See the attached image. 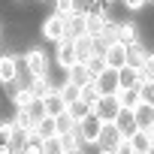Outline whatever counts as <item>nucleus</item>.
I'll list each match as a JSON object with an SVG mask.
<instances>
[{
  "label": "nucleus",
  "mask_w": 154,
  "mask_h": 154,
  "mask_svg": "<svg viewBox=\"0 0 154 154\" xmlns=\"http://www.w3.org/2000/svg\"><path fill=\"white\" fill-rule=\"evenodd\" d=\"M21 60L27 66V75H48V51L42 45H30L21 54Z\"/></svg>",
  "instance_id": "obj_1"
},
{
  "label": "nucleus",
  "mask_w": 154,
  "mask_h": 154,
  "mask_svg": "<svg viewBox=\"0 0 154 154\" xmlns=\"http://www.w3.org/2000/svg\"><path fill=\"white\" fill-rule=\"evenodd\" d=\"M36 100H39V97L30 91V85L21 79V75H18V79L12 82V94H9V103H12L15 109H33V106H36Z\"/></svg>",
  "instance_id": "obj_2"
},
{
  "label": "nucleus",
  "mask_w": 154,
  "mask_h": 154,
  "mask_svg": "<svg viewBox=\"0 0 154 154\" xmlns=\"http://www.w3.org/2000/svg\"><path fill=\"white\" fill-rule=\"evenodd\" d=\"M72 45H75V63H85L91 54H103V42H100L97 36H91V33L75 36Z\"/></svg>",
  "instance_id": "obj_3"
},
{
  "label": "nucleus",
  "mask_w": 154,
  "mask_h": 154,
  "mask_svg": "<svg viewBox=\"0 0 154 154\" xmlns=\"http://www.w3.org/2000/svg\"><path fill=\"white\" fill-rule=\"evenodd\" d=\"M39 33L48 39V42H60L63 36H66V18H60V15H45L42 18V24H39Z\"/></svg>",
  "instance_id": "obj_4"
},
{
  "label": "nucleus",
  "mask_w": 154,
  "mask_h": 154,
  "mask_svg": "<svg viewBox=\"0 0 154 154\" xmlns=\"http://www.w3.org/2000/svg\"><path fill=\"white\" fill-rule=\"evenodd\" d=\"M94 115H97L103 124H115V118L121 115V103H118V97H115V94L100 97V100L94 103Z\"/></svg>",
  "instance_id": "obj_5"
},
{
  "label": "nucleus",
  "mask_w": 154,
  "mask_h": 154,
  "mask_svg": "<svg viewBox=\"0 0 154 154\" xmlns=\"http://www.w3.org/2000/svg\"><path fill=\"white\" fill-rule=\"evenodd\" d=\"M103 127H106V124H103L94 112H91L85 121H79V136H82V145H97V142H100V136H103Z\"/></svg>",
  "instance_id": "obj_6"
},
{
  "label": "nucleus",
  "mask_w": 154,
  "mask_h": 154,
  "mask_svg": "<svg viewBox=\"0 0 154 154\" xmlns=\"http://www.w3.org/2000/svg\"><path fill=\"white\" fill-rule=\"evenodd\" d=\"M54 45H57V51H54V63L66 72V69L75 63V45H72V39H69V36H63V39H60V42H54Z\"/></svg>",
  "instance_id": "obj_7"
},
{
  "label": "nucleus",
  "mask_w": 154,
  "mask_h": 154,
  "mask_svg": "<svg viewBox=\"0 0 154 154\" xmlns=\"http://www.w3.org/2000/svg\"><path fill=\"white\" fill-rule=\"evenodd\" d=\"M18 79V57L15 54H0V85L9 88Z\"/></svg>",
  "instance_id": "obj_8"
},
{
  "label": "nucleus",
  "mask_w": 154,
  "mask_h": 154,
  "mask_svg": "<svg viewBox=\"0 0 154 154\" xmlns=\"http://www.w3.org/2000/svg\"><path fill=\"white\" fill-rule=\"evenodd\" d=\"M112 15L109 12H97V9H85V30L91 33V36H100L103 30H106V21H109Z\"/></svg>",
  "instance_id": "obj_9"
},
{
  "label": "nucleus",
  "mask_w": 154,
  "mask_h": 154,
  "mask_svg": "<svg viewBox=\"0 0 154 154\" xmlns=\"http://www.w3.org/2000/svg\"><path fill=\"white\" fill-rule=\"evenodd\" d=\"M39 106H42V112H45V115H51V118H57V115H63V112H66V103H63V97L57 94V88H54V91H48L45 97H39Z\"/></svg>",
  "instance_id": "obj_10"
},
{
  "label": "nucleus",
  "mask_w": 154,
  "mask_h": 154,
  "mask_svg": "<svg viewBox=\"0 0 154 154\" xmlns=\"http://www.w3.org/2000/svg\"><path fill=\"white\" fill-rule=\"evenodd\" d=\"M94 85L100 88V94H103V97L118 94V88H121V85H118V69H109V66H106V69L97 75V79H94Z\"/></svg>",
  "instance_id": "obj_11"
},
{
  "label": "nucleus",
  "mask_w": 154,
  "mask_h": 154,
  "mask_svg": "<svg viewBox=\"0 0 154 154\" xmlns=\"http://www.w3.org/2000/svg\"><path fill=\"white\" fill-rule=\"evenodd\" d=\"M103 60H106V66L109 69H121L124 66V42H109L106 48H103Z\"/></svg>",
  "instance_id": "obj_12"
},
{
  "label": "nucleus",
  "mask_w": 154,
  "mask_h": 154,
  "mask_svg": "<svg viewBox=\"0 0 154 154\" xmlns=\"http://www.w3.org/2000/svg\"><path fill=\"white\" fill-rule=\"evenodd\" d=\"M145 54H148V48L142 45V39H136V42H127L124 45V63L127 66H142V60H145Z\"/></svg>",
  "instance_id": "obj_13"
},
{
  "label": "nucleus",
  "mask_w": 154,
  "mask_h": 154,
  "mask_svg": "<svg viewBox=\"0 0 154 154\" xmlns=\"http://www.w3.org/2000/svg\"><path fill=\"white\" fill-rule=\"evenodd\" d=\"M115 97H118V103H121L124 112H133V109L142 103V100H139V85H133V88H118Z\"/></svg>",
  "instance_id": "obj_14"
},
{
  "label": "nucleus",
  "mask_w": 154,
  "mask_h": 154,
  "mask_svg": "<svg viewBox=\"0 0 154 154\" xmlns=\"http://www.w3.org/2000/svg\"><path fill=\"white\" fill-rule=\"evenodd\" d=\"M82 33H88V30H85V6H79V9L66 18V36H69V39L82 36Z\"/></svg>",
  "instance_id": "obj_15"
},
{
  "label": "nucleus",
  "mask_w": 154,
  "mask_h": 154,
  "mask_svg": "<svg viewBox=\"0 0 154 154\" xmlns=\"http://www.w3.org/2000/svg\"><path fill=\"white\" fill-rule=\"evenodd\" d=\"M115 39L118 42H136L139 39V24L136 21H118V27H115Z\"/></svg>",
  "instance_id": "obj_16"
},
{
  "label": "nucleus",
  "mask_w": 154,
  "mask_h": 154,
  "mask_svg": "<svg viewBox=\"0 0 154 154\" xmlns=\"http://www.w3.org/2000/svg\"><path fill=\"white\" fill-rule=\"evenodd\" d=\"M121 142H124V136L118 133V127H115V124H106V127H103V136H100V142H97V145H100V148H106V151H115Z\"/></svg>",
  "instance_id": "obj_17"
},
{
  "label": "nucleus",
  "mask_w": 154,
  "mask_h": 154,
  "mask_svg": "<svg viewBox=\"0 0 154 154\" xmlns=\"http://www.w3.org/2000/svg\"><path fill=\"white\" fill-rule=\"evenodd\" d=\"M33 133H36L39 139H51V136H57V121H54L51 115H39V118H36Z\"/></svg>",
  "instance_id": "obj_18"
},
{
  "label": "nucleus",
  "mask_w": 154,
  "mask_h": 154,
  "mask_svg": "<svg viewBox=\"0 0 154 154\" xmlns=\"http://www.w3.org/2000/svg\"><path fill=\"white\" fill-rule=\"evenodd\" d=\"M133 121H136V127H142V130H148L151 124H154V106H148V103H139L133 112Z\"/></svg>",
  "instance_id": "obj_19"
},
{
  "label": "nucleus",
  "mask_w": 154,
  "mask_h": 154,
  "mask_svg": "<svg viewBox=\"0 0 154 154\" xmlns=\"http://www.w3.org/2000/svg\"><path fill=\"white\" fill-rule=\"evenodd\" d=\"M127 142L136 148V154H145V151L154 145V142H151V133H148V130H142V127H136V130H133V136H130Z\"/></svg>",
  "instance_id": "obj_20"
},
{
  "label": "nucleus",
  "mask_w": 154,
  "mask_h": 154,
  "mask_svg": "<svg viewBox=\"0 0 154 154\" xmlns=\"http://www.w3.org/2000/svg\"><path fill=\"white\" fill-rule=\"evenodd\" d=\"M139 82H142V72H139L136 66H127V63H124V66L118 69V85H121V88H133V85H139Z\"/></svg>",
  "instance_id": "obj_21"
},
{
  "label": "nucleus",
  "mask_w": 154,
  "mask_h": 154,
  "mask_svg": "<svg viewBox=\"0 0 154 154\" xmlns=\"http://www.w3.org/2000/svg\"><path fill=\"white\" fill-rule=\"evenodd\" d=\"M66 112H69V118H72L75 124H79V121H85V118L94 112V106H91V103H85V100L79 97L75 103H69V106H66Z\"/></svg>",
  "instance_id": "obj_22"
},
{
  "label": "nucleus",
  "mask_w": 154,
  "mask_h": 154,
  "mask_svg": "<svg viewBox=\"0 0 154 154\" xmlns=\"http://www.w3.org/2000/svg\"><path fill=\"white\" fill-rule=\"evenodd\" d=\"M27 85H30V91H33L36 97H45L48 91H54V85H51V79H48V75H30V79H27Z\"/></svg>",
  "instance_id": "obj_23"
},
{
  "label": "nucleus",
  "mask_w": 154,
  "mask_h": 154,
  "mask_svg": "<svg viewBox=\"0 0 154 154\" xmlns=\"http://www.w3.org/2000/svg\"><path fill=\"white\" fill-rule=\"evenodd\" d=\"M66 79H69L72 85H79V88L88 85V82H94L91 75H88V69H85V63H72V66L66 69Z\"/></svg>",
  "instance_id": "obj_24"
},
{
  "label": "nucleus",
  "mask_w": 154,
  "mask_h": 154,
  "mask_svg": "<svg viewBox=\"0 0 154 154\" xmlns=\"http://www.w3.org/2000/svg\"><path fill=\"white\" fill-rule=\"evenodd\" d=\"M115 127H118V133H121L124 139H130V136H133V130H136V121H133V115H130V112H124V109H121V115L115 118Z\"/></svg>",
  "instance_id": "obj_25"
},
{
  "label": "nucleus",
  "mask_w": 154,
  "mask_h": 154,
  "mask_svg": "<svg viewBox=\"0 0 154 154\" xmlns=\"http://www.w3.org/2000/svg\"><path fill=\"white\" fill-rule=\"evenodd\" d=\"M57 139H60L63 151H75V148H82V136H79V127H75V130H63V133H57Z\"/></svg>",
  "instance_id": "obj_26"
},
{
  "label": "nucleus",
  "mask_w": 154,
  "mask_h": 154,
  "mask_svg": "<svg viewBox=\"0 0 154 154\" xmlns=\"http://www.w3.org/2000/svg\"><path fill=\"white\" fill-rule=\"evenodd\" d=\"M57 94H60V97H63V103L69 106V103H75V100L82 97V88H79V85H72L69 79H63V85H57Z\"/></svg>",
  "instance_id": "obj_27"
},
{
  "label": "nucleus",
  "mask_w": 154,
  "mask_h": 154,
  "mask_svg": "<svg viewBox=\"0 0 154 154\" xmlns=\"http://www.w3.org/2000/svg\"><path fill=\"white\" fill-rule=\"evenodd\" d=\"M12 121H15V127L30 130V133H33V127H36V118H33V112H30V109H15Z\"/></svg>",
  "instance_id": "obj_28"
},
{
  "label": "nucleus",
  "mask_w": 154,
  "mask_h": 154,
  "mask_svg": "<svg viewBox=\"0 0 154 154\" xmlns=\"http://www.w3.org/2000/svg\"><path fill=\"white\" fill-rule=\"evenodd\" d=\"M51 3H54V15H60V18H69L75 9L82 6L79 0H51Z\"/></svg>",
  "instance_id": "obj_29"
},
{
  "label": "nucleus",
  "mask_w": 154,
  "mask_h": 154,
  "mask_svg": "<svg viewBox=\"0 0 154 154\" xmlns=\"http://www.w3.org/2000/svg\"><path fill=\"white\" fill-rule=\"evenodd\" d=\"M85 69H88V75H91V79H97V75L106 69V60H103V54H91V57L85 60Z\"/></svg>",
  "instance_id": "obj_30"
},
{
  "label": "nucleus",
  "mask_w": 154,
  "mask_h": 154,
  "mask_svg": "<svg viewBox=\"0 0 154 154\" xmlns=\"http://www.w3.org/2000/svg\"><path fill=\"white\" fill-rule=\"evenodd\" d=\"M139 100L148 103V106H154V79H142L139 82Z\"/></svg>",
  "instance_id": "obj_31"
},
{
  "label": "nucleus",
  "mask_w": 154,
  "mask_h": 154,
  "mask_svg": "<svg viewBox=\"0 0 154 154\" xmlns=\"http://www.w3.org/2000/svg\"><path fill=\"white\" fill-rule=\"evenodd\" d=\"M100 97H103V94H100V88H97L94 82H88V85H82V100H85V103H91V106H94V103H97Z\"/></svg>",
  "instance_id": "obj_32"
},
{
  "label": "nucleus",
  "mask_w": 154,
  "mask_h": 154,
  "mask_svg": "<svg viewBox=\"0 0 154 154\" xmlns=\"http://www.w3.org/2000/svg\"><path fill=\"white\" fill-rule=\"evenodd\" d=\"M12 136H15V121L12 118H0V139L12 142Z\"/></svg>",
  "instance_id": "obj_33"
},
{
  "label": "nucleus",
  "mask_w": 154,
  "mask_h": 154,
  "mask_svg": "<svg viewBox=\"0 0 154 154\" xmlns=\"http://www.w3.org/2000/svg\"><path fill=\"white\" fill-rule=\"evenodd\" d=\"M42 154H63V145H60V139H57V136H51V139H42Z\"/></svg>",
  "instance_id": "obj_34"
},
{
  "label": "nucleus",
  "mask_w": 154,
  "mask_h": 154,
  "mask_svg": "<svg viewBox=\"0 0 154 154\" xmlns=\"http://www.w3.org/2000/svg\"><path fill=\"white\" fill-rule=\"evenodd\" d=\"M139 72H142V79H154V51H148V54H145V60H142Z\"/></svg>",
  "instance_id": "obj_35"
},
{
  "label": "nucleus",
  "mask_w": 154,
  "mask_h": 154,
  "mask_svg": "<svg viewBox=\"0 0 154 154\" xmlns=\"http://www.w3.org/2000/svg\"><path fill=\"white\" fill-rule=\"evenodd\" d=\"M54 121H57V133H63V130H75V127H79V124H75V121L69 118V112H63V115H57Z\"/></svg>",
  "instance_id": "obj_36"
},
{
  "label": "nucleus",
  "mask_w": 154,
  "mask_h": 154,
  "mask_svg": "<svg viewBox=\"0 0 154 154\" xmlns=\"http://www.w3.org/2000/svg\"><path fill=\"white\" fill-rule=\"evenodd\" d=\"M118 3H121L124 9H130V12H139V9L148 3V0H118Z\"/></svg>",
  "instance_id": "obj_37"
},
{
  "label": "nucleus",
  "mask_w": 154,
  "mask_h": 154,
  "mask_svg": "<svg viewBox=\"0 0 154 154\" xmlns=\"http://www.w3.org/2000/svg\"><path fill=\"white\" fill-rule=\"evenodd\" d=\"M115 154H136V148H133V145H130V142L124 139V142H121V145L115 148Z\"/></svg>",
  "instance_id": "obj_38"
},
{
  "label": "nucleus",
  "mask_w": 154,
  "mask_h": 154,
  "mask_svg": "<svg viewBox=\"0 0 154 154\" xmlns=\"http://www.w3.org/2000/svg\"><path fill=\"white\" fill-rule=\"evenodd\" d=\"M12 151H15V148H12L9 142H0V154H12Z\"/></svg>",
  "instance_id": "obj_39"
},
{
  "label": "nucleus",
  "mask_w": 154,
  "mask_h": 154,
  "mask_svg": "<svg viewBox=\"0 0 154 154\" xmlns=\"http://www.w3.org/2000/svg\"><path fill=\"white\" fill-rule=\"evenodd\" d=\"M63 154H85V151H82V148H75V151H63Z\"/></svg>",
  "instance_id": "obj_40"
},
{
  "label": "nucleus",
  "mask_w": 154,
  "mask_h": 154,
  "mask_svg": "<svg viewBox=\"0 0 154 154\" xmlns=\"http://www.w3.org/2000/svg\"><path fill=\"white\" fill-rule=\"evenodd\" d=\"M97 154H115V151H106V148H97Z\"/></svg>",
  "instance_id": "obj_41"
},
{
  "label": "nucleus",
  "mask_w": 154,
  "mask_h": 154,
  "mask_svg": "<svg viewBox=\"0 0 154 154\" xmlns=\"http://www.w3.org/2000/svg\"><path fill=\"white\" fill-rule=\"evenodd\" d=\"M148 133H151V142H154V124H151V127H148Z\"/></svg>",
  "instance_id": "obj_42"
},
{
  "label": "nucleus",
  "mask_w": 154,
  "mask_h": 154,
  "mask_svg": "<svg viewBox=\"0 0 154 154\" xmlns=\"http://www.w3.org/2000/svg\"><path fill=\"white\" fill-rule=\"evenodd\" d=\"M12 154H24V151H21V148H15V151H12Z\"/></svg>",
  "instance_id": "obj_43"
},
{
  "label": "nucleus",
  "mask_w": 154,
  "mask_h": 154,
  "mask_svg": "<svg viewBox=\"0 0 154 154\" xmlns=\"http://www.w3.org/2000/svg\"><path fill=\"white\" fill-rule=\"evenodd\" d=\"M145 154H154V145H151V148H148V151H145Z\"/></svg>",
  "instance_id": "obj_44"
},
{
  "label": "nucleus",
  "mask_w": 154,
  "mask_h": 154,
  "mask_svg": "<svg viewBox=\"0 0 154 154\" xmlns=\"http://www.w3.org/2000/svg\"><path fill=\"white\" fill-rule=\"evenodd\" d=\"M106 3H112V0H106Z\"/></svg>",
  "instance_id": "obj_45"
},
{
  "label": "nucleus",
  "mask_w": 154,
  "mask_h": 154,
  "mask_svg": "<svg viewBox=\"0 0 154 154\" xmlns=\"http://www.w3.org/2000/svg\"><path fill=\"white\" fill-rule=\"evenodd\" d=\"M148 3H154V0H148Z\"/></svg>",
  "instance_id": "obj_46"
}]
</instances>
